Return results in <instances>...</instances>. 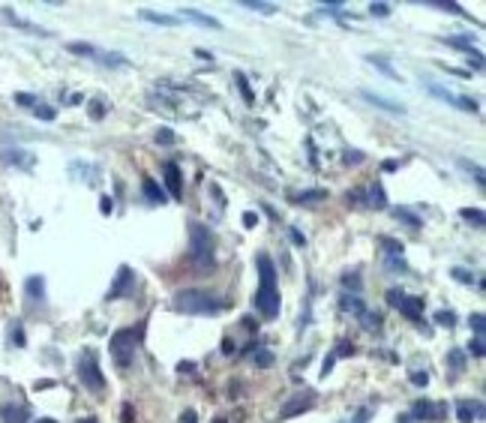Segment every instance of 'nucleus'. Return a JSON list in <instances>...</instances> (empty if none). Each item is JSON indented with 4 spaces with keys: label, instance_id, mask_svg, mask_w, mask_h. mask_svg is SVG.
Wrapping results in <instances>:
<instances>
[{
    "label": "nucleus",
    "instance_id": "obj_50",
    "mask_svg": "<svg viewBox=\"0 0 486 423\" xmlns=\"http://www.w3.org/2000/svg\"><path fill=\"white\" fill-rule=\"evenodd\" d=\"M451 363H453V366H463V354H459V351H451Z\"/></svg>",
    "mask_w": 486,
    "mask_h": 423
},
{
    "label": "nucleus",
    "instance_id": "obj_52",
    "mask_svg": "<svg viewBox=\"0 0 486 423\" xmlns=\"http://www.w3.org/2000/svg\"><path fill=\"white\" fill-rule=\"evenodd\" d=\"M84 423H96V420H84Z\"/></svg>",
    "mask_w": 486,
    "mask_h": 423
},
{
    "label": "nucleus",
    "instance_id": "obj_15",
    "mask_svg": "<svg viewBox=\"0 0 486 423\" xmlns=\"http://www.w3.org/2000/svg\"><path fill=\"white\" fill-rule=\"evenodd\" d=\"M138 16H142L145 21H150V24H162V28H174L177 24L174 16H162V12H153V9H142Z\"/></svg>",
    "mask_w": 486,
    "mask_h": 423
},
{
    "label": "nucleus",
    "instance_id": "obj_43",
    "mask_svg": "<svg viewBox=\"0 0 486 423\" xmlns=\"http://www.w3.org/2000/svg\"><path fill=\"white\" fill-rule=\"evenodd\" d=\"M243 225H247V228H255V225H259V216H255L252 210H247V213H243Z\"/></svg>",
    "mask_w": 486,
    "mask_h": 423
},
{
    "label": "nucleus",
    "instance_id": "obj_12",
    "mask_svg": "<svg viewBox=\"0 0 486 423\" xmlns=\"http://www.w3.org/2000/svg\"><path fill=\"white\" fill-rule=\"evenodd\" d=\"M414 417H417V420H441V417H444V405L414 402Z\"/></svg>",
    "mask_w": 486,
    "mask_h": 423
},
{
    "label": "nucleus",
    "instance_id": "obj_38",
    "mask_svg": "<svg viewBox=\"0 0 486 423\" xmlns=\"http://www.w3.org/2000/svg\"><path fill=\"white\" fill-rule=\"evenodd\" d=\"M342 159L349 162V165H351V162L357 165V162H363V153H361V150H345V157H342Z\"/></svg>",
    "mask_w": 486,
    "mask_h": 423
},
{
    "label": "nucleus",
    "instance_id": "obj_11",
    "mask_svg": "<svg viewBox=\"0 0 486 423\" xmlns=\"http://www.w3.org/2000/svg\"><path fill=\"white\" fill-rule=\"evenodd\" d=\"M361 96H363L366 102H373V106H375V108H381V111H390V114H405V106H400V102H390V99L378 96V94H373V91H361Z\"/></svg>",
    "mask_w": 486,
    "mask_h": 423
},
{
    "label": "nucleus",
    "instance_id": "obj_6",
    "mask_svg": "<svg viewBox=\"0 0 486 423\" xmlns=\"http://www.w3.org/2000/svg\"><path fill=\"white\" fill-rule=\"evenodd\" d=\"M388 303L396 306L405 318H412V322H420L424 318V300L420 298H408V294H402L400 288H390L388 291Z\"/></svg>",
    "mask_w": 486,
    "mask_h": 423
},
{
    "label": "nucleus",
    "instance_id": "obj_46",
    "mask_svg": "<svg viewBox=\"0 0 486 423\" xmlns=\"http://www.w3.org/2000/svg\"><path fill=\"white\" fill-rule=\"evenodd\" d=\"M132 420H135V417H132V405L126 402V405H123V423H132Z\"/></svg>",
    "mask_w": 486,
    "mask_h": 423
},
{
    "label": "nucleus",
    "instance_id": "obj_31",
    "mask_svg": "<svg viewBox=\"0 0 486 423\" xmlns=\"http://www.w3.org/2000/svg\"><path fill=\"white\" fill-rule=\"evenodd\" d=\"M436 322H439V325H444V327H453V325H456V315H453L451 310H447V312L441 310V312L436 315Z\"/></svg>",
    "mask_w": 486,
    "mask_h": 423
},
{
    "label": "nucleus",
    "instance_id": "obj_28",
    "mask_svg": "<svg viewBox=\"0 0 486 423\" xmlns=\"http://www.w3.org/2000/svg\"><path fill=\"white\" fill-rule=\"evenodd\" d=\"M67 48L72 51V55H96V48H94V45H87V43H69Z\"/></svg>",
    "mask_w": 486,
    "mask_h": 423
},
{
    "label": "nucleus",
    "instance_id": "obj_3",
    "mask_svg": "<svg viewBox=\"0 0 486 423\" xmlns=\"http://www.w3.org/2000/svg\"><path fill=\"white\" fill-rule=\"evenodd\" d=\"M138 342H142V327H123L118 330L111 337V357H114V363H118L120 369H126L132 363V357L138 351Z\"/></svg>",
    "mask_w": 486,
    "mask_h": 423
},
{
    "label": "nucleus",
    "instance_id": "obj_22",
    "mask_svg": "<svg viewBox=\"0 0 486 423\" xmlns=\"http://www.w3.org/2000/svg\"><path fill=\"white\" fill-rule=\"evenodd\" d=\"M366 63H373V67H375V69H381V72H385V75H390V79H396V81H402V79H400V75H396V69L390 67V63H388L385 57H375V55H369V57H366Z\"/></svg>",
    "mask_w": 486,
    "mask_h": 423
},
{
    "label": "nucleus",
    "instance_id": "obj_49",
    "mask_svg": "<svg viewBox=\"0 0 486 423\" xmlns=\"http://www.w3.org/2000/svg\"><path fill=\"white\" fill-rule=\"evenodd\" d=\"M255 361H259L261 366H267V363H271V361H273V357H271V354H267V351H261L259 357H255Z\"/></svg>",
    "mask_w": 486,
    "mask_h": 423
},
{
    "label": "nucleus",
    "instance_id": "obj_42",
    "mask_svg": "<svg viewBox=\"0 0 486 423\" xmlns=\"http://www.w3.org/2000/svg\"><path fill=\"white\" fill-rule=\"evenodd\" d=\"M471 327H475V333H477V337H483V315H480V312H475V315H471Z\"/></svg>",
    "mask_w": 486,
    "mask_h": 423
},
{
    "label": "nucleus",
    "instance_id": "obj_51",
    "mask_svg": "<svg viewBox=\"0 0 486 423\" xmlns=\"http://www.w3.org/2000/svg\"><path fill=\"white\" fill-rule=\"evenodd\" d=\"M181 423H196V412H186V414L181 417Z\"/></svg>",
    "mask_w": 486,
    "mask_h": 423
},
{
    "label": "nucleus",
    "instance_id": "obj_29",
    "mask_svg": "<svg viewBox=\"0 0 486 423\" xmlns=\"http://www.w3.org/2000/svg\"><path fill=\"white\" fill-rule=\"evenodd\" d=\"M373 208H388V201H385V189H381V184L373 186Z\"/></svg>",
    "mask_w": 486,
    "mask_h": 423
},
{
    "label": "nucleus",
    "instance_id": "obj_33",
    "mask_svg": "<svg viewBox=\"0 0 486 423\" xmlns=\"http://www.w3.org/2000/svg\"><path fill=\"white\" fill-rule=\"evenodd\" d=\"M369 12H373V16H378V18H388L390 16V6L388 4H369Z\"/></svg>",
    "mask_w": 486,
    "mask_h": 423
},
{
    "label": "nucleus",
    "instance_id": "obj_41",
    "mask_svg": "<svg viewBox=\"0 0 486 423\" xmlns=\"http://www.w3.org/2000/svg\"><path fill=\"white\" fill-rule=\"evenodd\" d=\"M99 210L106 213V216L114 210V201H111V196H102V198H99Z\"/></svg>",
    "mask_w": 486,
    "mask_h": 423
},
{
    "label": "nucleus",
    "instance_id": "obj_48",
    "mask_svg": "<svg viewBox=\"0 0 486 423\" xmlns=\"http://www.w3.org/2000/svg\"><path fill=\"white\" fill-rule=\"evenodd\" d=\"M91 114H94V118H102V114H106V108H102V102H91Z\"/></svg>",
    "mask_w": 486,
    "mask_h": 423
},
{
    "label": "nucleus",
    "instance_id": "obj_16",
    "mask_svg": "<svg viewBox=\"0 0 486 423\" xmlns=\"http://www.w3.org/2000/svg\"><path fill=\"white\" fill-rule=\"evenodd\" d=\"M142 189H145V196H147V201H153V204H165V192L157 186V181H150V177H145V184H142Z\"/></svg>",
    "mask_w": 486,
    "mask_h": 423
},
{
    "label": "nucleus",
    "instance_id": "obj_8",
    "mask_svg": "<svg viewBox=\"0 0 486 423\" xmlns=\"http://www.w3.org/2000/svg\"><path fill=\"white\" fill-rule=\"evenodd\" d=\"M132 279H135L132 267H130V264H120V271H118V276H114L111 288H108V300H120L123 294H130V288H132Z\"/></svg>",
    "mask_w": 486,
    "mask_h": 423
},
{
    "label": "nucleus",
    "instance_id": "obj_25",
    "mask_svg": "<svg viewBox=\"0 0 486 423\" xmlns=\"http://www.w3.org/2000/svg\"><path fill=\"white\" fill-rule=\"evenodd\" d=\"M339 306H342V310H351V312H363L361 298H351V294H345V298L339 300Z\"/></svg>",
    "mask_w": 486,
    "mask_h": 423
},
{
    "label": "nucleus",
    "instance_id": "obj_24",
    "mask_svg": "<svg viewBox=\"0 0 486 423\" xmlns=\"http://www.w3.org/2000/svg\"><path fill=\"white\" fill-rule=\"evenodd\" d=\"M234 79H237V87H240L243 99H247V102H255V94H252V87H249V81H247V75H243V72H234Z\"/></svg>",
    "mask_w": 486,
    "mask_h": 423
},
{
    "label": "nucleus",
    "instance_id": "obj_9",
    "mask_svg": "<svg viewBox=\"0 0 486 423\" xmlns=\"http://www.w3.org/2000/svg\"><path fill=\"white\" fill-rule=\"evenodd\" d=\"M456 417L463 423H471V420H480L483 417V402H468V400H459L456 402Z\"/></svg>",
    "mask_w": 486,
    "mask_h": 423
},
{
    "label": "nucleus",
    "instance_id": "obj_14",
    "mask_svg": "<svg viewBox=\"0 0 486 423\" xmlns=\"http://www.w3.org/2000/svg\"><path fill=\"white\" fill-rule=\"evenodd\" d=\"M181 16H186V18H193V21H198V24H204V28H213V30H220L222 28V24L220 21H216L213 16H204V12H198V9H181Z\"/></svg>",
    "mask_w": 486,
    "mask_h": 423
},
{
    "label": "nucleus",
    "instance_id": "obj_44",
    "mask_svg": "<svg viewBox=\"0 0 486 423\" xmlns=\"http://www.w3.org/2000/svg\"><path fill=\"white\" fill-rule=\"evenodd\" d=\"M471 351H475L477 357H483V351H486L483 349V337H475V342H471Z\"/></svg>",
    "mask_w": 486,
    "mask_h": 423
},
{
    "label": "nucleus",
    "instance_id": "obj_5",
    "mask_svg": "<svg viewBox=\"0 0 486 423\" xmlns=\"http://www.w3.org/2000/svg\"><path fill=\"white\" fill-rule=\"evenodd\" d=\"M79 378H81V384H84L87 390H94V393H102V390H106V378H102L99 366H96V357H94L91 351H84V354L79 357Z\"/></svg>",
    "mask_w": 486,
    "mask_h": 423
},
{
    "label": "nucleus",
    "instance_id": "obj_40",
    "mask_svg": "<svg viewBox=\"0 0 486 423\" xmlns=\"http://www.w3.org/2000/svg\"><path fill=\"white\" fill-rule=\"evenodd\" d=\"M157 141H159V145H174V132L171 130H159L157 132Z\"/></svg>",
    "mask_w": 486,
    "mask_h": 423
},
{
    "label": "nucleus",
    "instance_id": "obj_35",
    "mask_svg": "<svg viewBox=\"0 0 486 423\" xmlns=\"http://www.w3.org/2000/svg\"><path fill=\"white\" fill-rule=\"evenodd\" d=\"M342 286L357 291V288H361V276H357V273H345V276H342Z\"/></svg>",
    "mask_w": 486,
    "mask_h": 423
},
{
    "label": "nucleus",
    "instance_id": "obj_20",
    "mask_svg": "<svg viewBox=\"0 0 486 423\" xmlns=\"http://www.w3.org/2000/svg\"><path fill=\"white\" fill-rule=\"evenodd\" d=\"M393 216H396V220H402L405 225H412V228H420V225H424V222H420V216L412 213L408 208H393Z\"/></svg>",
    "mask_w": 486,
    "mask_h": 423
},
{
    "label": "nucleus",
    "instance_id": "obj_45",
    "mask_svg": "<svg viewBox=\"0 0 486 423\" xmlns=\"http://www.w3.org/2000/svg\"><path fill=\"white\" fill-rule=\"evenodd\" d=\"M412 381H414V384H420V388H426L429 376H426V373H424V376H420V373H414V376H412Z\"/></svg>",
    "mask_w": 486,
    "mask_h": 423
},
{
    "label": "nucleus",
    "instance_id": "obj_23",
    "mask_svg": "<svg viewBox=\"0 0 486 423\" xmlns=\"http://www.w3.org/2000/svg\"><path fill=\"white\" fill-rule=\"evenodd\" d=\"M426 91H429L432 96H439V99H444V102H453V106H456V102H459V96H456V94H451V91H444V87H439V84H426Z\"/></svg>",
    "mask_w": 486,
    "mask_h": 423
},
{
    "label": "nucleus",
    "instance_id": "obj_53",
    "mask_svg": "<svg viewBox=\"0 0 486 423\" xmlns=\"http://www.w3.org/2000/svg\"><path fill=\"white\" fill-rule=\"evenodd\" d=\"M216 423H225V420H216Z\"/></svg>",
    "mask_w": 486,
    "mask_h": 423
},
{
    "label": "nucleus",
    "instance_id": "obj_36",
    "mask_svg": "<svg viewBox=\"0 0 486 423\" xmlns=\"http://www.w3.org/2000/svg\"><path fill=\"white\" fill-rule=\"evenodd\" d=\"M456 108H463V111H477V102H475V99H468V96H459Z\"/></svg>",
    "mask_w": 486,
    "mask_h": 423
},
{
    "label": "nucleus",
    "instance_id": "obj_18",
    "mask_svg": "<svg viewBox=\"0 0 486 423\" xmlns=\"http://www.w3.org/2000/svg\"><path fill=\"white\" fill-rule=\"evenodd\" d=\"M294 198H298V204H315V201L327 198V189H306V192H300V196H294Z\"/></svg>",
    "mask_w": 486,
    "mask_h": 423
},
{
    "label": "nucleus",
    "instance_id": "obj_21",
    "mask_svg": "<svg viewBox=\"0 0 486 423\" xmlns=\"http://www.w3.org/2000/svg\"><path fill=\"white\" fill-rule=\"evenodd\" d=\"M459 216H463L465 222H471V225H477V228H483V222H486V216H483V210H477V208H463L459 210Z\"/></svg>",
    "mask_w": 486,
    "mask_h": 423
},
{
    "label": "nucleus",
    "instance_id": "obj_34",
    "mask_svg": "<svg viewBox=\"0 0 486 423\" xmlns=\"http://www.w3.org/2000/svg\"><path fill=\"white\" fill-rule=\"evenodd\" d=\"M381 243H385V247H388V252H390V255H402V243H400V240L381 237Z\"/></svg>",
    "mask_w": 486,
    "mask_h": 423
},
{
    "label": "nucleus",
    "instance_id": "obj_26",
    "mask_svg": "<svg viewBox=\"0 0 486 423\" xmlns=\"http://www.w3.org/2000/svg\"><path fill=\"white\" fill-rule=\"evenodd\" d=\"M243 6H247V9H255V12H264V16H273V12L279 9L276 4H255V0H247Z\"/></svg>",
    "mask_w": 486,
    "mask_h": 423
},
{
    "label": "nucleus",
    "instance_id": "obj_30",
    "mask_svg": "<svg viewBox=\"0 0 486 423\" xmlns=\"http://www.w3.org/2000/svg\"><path fill=\"white\" fill-rule=\"evenodd\" d=\"M451 276H453L456 282H463V286H471V282H475V276H471L468 271H463V267H453Z\"/></svg>",
    "mask_w": 486,
    "mask_h": 423
},
{
    "label": "nucleus",
    "instance_id": "obj_4",
    "mask_svg": "<svg viewBox=\"0 0 486 423\" xmlns=\"http://www.w3.org/2000/svg\"><path fill=\"white\" fill-rule=\"evenodd\" d=\"M189 255L201 267H213V235L201 222H189Z\"/></svg>",
    "mask_w": 486,
    "mask_h": 423
},
{
    "label": "nucleus",
    "instance_id": "obj_27",
    "mask_svg": "<svg viewBox=\"0 0 486 423\" xmlns=\"http://www.w3.org/2000/svg\"><path fill=\"white\" fill-rule=\"evenodd\" d=\"M459 165H463V169H465V171H471V174H475V181H477V186H483V169H480V165H471L468 159H459Z\"/></svg>",
    "mask_w": 486,
    "mask_h": 423
},
{
    "label": "nucleus",
    "instance_id": "obj_7",
    "mask_svg": "<svg viewBox=\"0 0 486 423\" xmlns=\"http://www.w3.org/2000/svg\"><path fill=\"white\" fill-rule=\"evenodd\" d=\"M312 405H315L312 390H303V393H298L294 400H288L283 408H279V417H298V414H303V412H310Z\"/></svg>",
    "mask_w": 486,
    "mask_h": 423
},
{
    "label": "nucleus",
    "instance_id": "obj_13",
    "mask_svg": "<svg viewBox=\"0 0 486 423\" xmlns=\"http://www.w3.org/2000/svg\"><path fill=\"white\" fill-rule=\"evenodd\" d=\"M0 420L4 423H28V412L21 405H4L0 408Z\"/></svg>",
    "mask_w": 486,
    "mask_h": 423
},
{
    "label": "nucleus",
    "instance_id": "obj_19",
    "mask_svg": "<svg viewBox=\"0 0 486 423\" xmlns=\"http://www.w3.org/2000/svg\"><path fill=\"white\" fill-rule=\"evenodd\" d=\"M4 162L24 165V169H30V165H33V157H24V150H6V153H4Z\"/></svg>",
    "mask_w": 486,
    "mask_h": 423
},
{
    "label": "nucleus",
    "instance_id": "obj_2",
    "mask_svg": "<svg viewBox=\"0 0 486 423\" xmlns=\"http://www.w3.org/2000/svg\"><path fill=\"white\" fill-rule=\"evenodd\" d=\"M225 306V300H216L213 294L198 291V288H186L174 294V310H181L186 315H216Z\"/></svg>",
    "mask_w": 486,
    "mask_h": 423
},
{
    "label": "nucleus",
    "instance_id": "obj_1",
    "mask_svg": "<svg viewBox=\"0 0 486 423\" xmlns=\"http://www.w3.org/2000/svg\"><path fill=\"white\" fill-rule=\"evenodd\" d=\"M255 264H259V279L261 286L259 291H255V310H259L264 318H276L279 315V288H276V267L271 261V255H259L255 259Z\"/></svg>",
    "mask_w": 486,
    "mask_h": 423
},
{
    "label": "nucleus",
    "instance_id": "obj_17",
    "mask_svg": "<svg viewBox=\"0 0 486 423\" xmlns=\"http://www.w3.org/2000/svg\"><path fill=\"white\" fill-rule=\"evenodd\" d=\"M24 288H28V294L33 300H43L45 298V279L43 276H30L28 282H24Z\"/></svg>",
    "mask_w": 486,
    "mask_h": 423
},
{
    "label": "nucleus",
    "instance_id": "obj_10",
    "mask_svg": "<svg viewBox=\"0 0 486 423\" xmlns=\"http://www.w3.org/2000/svg\"><path fill=\"white\" fill-rule=\"evenodd\" d=\"M165 186H169L171 198H181L183 196V184H181V169L174 162H165Z\"/></svg>",
    "mask_w": 486,
    "mask_h": 423
},
{
    "label": "nucleus",
    "instance_id": "obj_47",
    "mask_svg": "<svg viewBox=\"0 0 486 423\" xmlns=\"http://www.w3.org/2000/svg\"><path fill=\"white\" fill-rule=\"evenodd\" d=\"M291 240L298 243V247H303V243H306V237H303V235L298 232V228H291Z\"/></svg>",
    "mask_w": 486,
    "mask_h": 423
},
{
    "label": "nucleus",
    "instance_id": "obj_32",
    "mask_svg": "<svg viewBox=\"0 0 486 423\" xmlns=\"http://www.w3.org/2000/svg\"><path fill=\"white\" fill-rule=\"evenodd\" d=\"M33 111L40 120H55V108H48V106H33Z\"/></svg>",
    "mask_w": 486,
    "mask_h": 423
},
{
    "label": "nucleus",
    "instance_id": "obj_39",
    "mask_svg": "<svg viewBox=\"0 0 486 423\" xmlns=\"http://www.w3.org/2000/svg\"><path fill=\"white\" fill-rule=\"evenodd\" d=\"M16 102H18V106L33 108V106H36V96H30V94H16Z\"/></svg>",
    "mask_w": 486,
    "mask_h": 423
},
{
    "label": "nucleus",
    "instance_id": "obj_37",
    "mask_svg": "<svg viewBox=\"0 0 486 423\" xmlns=\"http://www.w3.org/2000/svg\"><path fill=\"white\" fill-rule=\"evenodd\" d=\"M444 43H451V45H456V48H468V51H471V40H468V36H451V40H444Z\"/></svg>",
    "mask_w": 486,
    "mask_h": 423
}]
</instances>
